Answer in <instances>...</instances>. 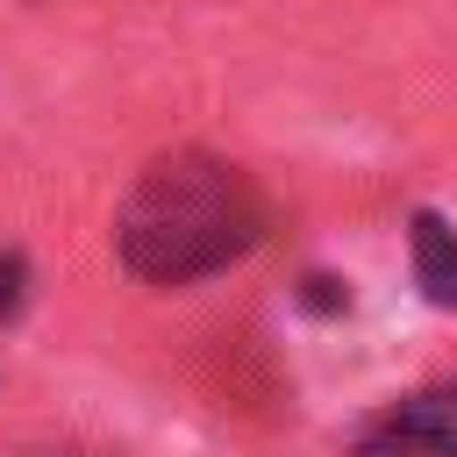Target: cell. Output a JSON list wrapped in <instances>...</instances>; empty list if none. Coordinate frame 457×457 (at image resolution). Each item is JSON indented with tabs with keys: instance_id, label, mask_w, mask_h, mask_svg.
<instances>
[{
	"instance_id": "6da1fadb",
	"label": "cell",
	"mask_w": 457,
	"mask_h": 457,
	"mask_svg": "<svg viewBox=\"0 0 457 457\" xmlns=\"http://www.w3.org/2000/svg\"><path fill=\"white\" fill-rule=\"evenodd\" d=\"M271 228V200L236 157L164 150L114 207V257L143 286H200L236 271Z\"/></svg>"
},
{
	"instance_id": "7a4b0ae2",
	"label": "cell",
	"mask_w": 457,
	"mask_h": 457,
	"mask_svg": "<svg viewBox=\"0 0 457 457\" xmlns=\"http://www.w3.org/2000/svg\"><path fill=\"white\" fill-rule=\"evenodd\" d=\"M343 457H457V371L364 414Z\"/></svg>"
},
{
	"instance_id": "3957f363",
	"label": "cell",
	"mask_w": 457,
	"mask_h": 457,
	"mask_svg": "<svg viewBox=\"0 0 457 457\" xmlns=\"http://www.w3.org/2000/svg\"><path fill=\"white\" fill-rule=\"evenodd\" d=\"M407 271H414V293L436 314H457V221L443 207L407 214Z\"/></svg>"
},
{
	"instance_id": "277c9868",
	"label": "cell",
	"mask_w": 457,
	"mask_h": 457,
	"mask_svg": "<svg viewBox=\"0 0 457 457\" xmlns=\"http://www.w3.org/2000/svg\"><path fill=\"white\" fill-rule=\"evenodd\" d=\"M29 307V257L21 250H0V328Z\"/></svg>"
},
{
	"instance_id": "5b68a950",
	"label": "cell",
	"mask_w": 457,
	"mask_h": 457,
	"mask_svg": "<svg viewBox=\"0 0 457 457\" xmlns=\"http://www.w3.org/2000/svg\"><path fill=\"white\" fill-rule=\"evenodd\" d=\"M300 307H307V314H350V286L328 278V271H307V278H300Z\"/></svg>"
}]
</instances>
